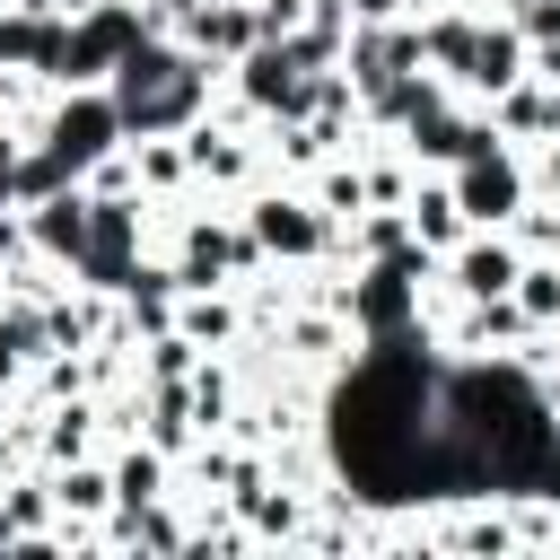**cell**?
Instances as JSON below:
<instances>
[{
	"instance_id": "1",
	"label": "cell",
	"mask_w": 560,
	"mask_h": 560,
	"mask_svg": "<svg viewBox=\"0 0 560 560\" xmlns=\"http://www.w3.org/2000/svg\"><path fill=\"white\" fill-rule=\"evenodd\" d=\"M184 96H192L184 61H166V52H131V61H122V114H131V122H158V114H175Z\"/></svg>"
},
{
	"instance_id": "2",
	"label": "cell",
	"mask_w": 560,
	"mask_h": 560,
	"mask_svg": "<svg viewBox=\"0 0 560 560\" xmlns=\"http://www.w3.org/2000/svg\"><path fill=\"white\" fill-rule=\"evenodd\" d=\"M455 201H464V219H508V210H516V166H508L499 149H490V158H464Z\"/></svg>"
},
{
	"instance_id": "3",
	"label": "cell",
	"mask_w": 560,
	"mask_h": 560,
	"mask_svg": "<svg viewBox=\"0 0 560 560\" xmlns=\"http://www.w3.org/2000/svg\"><path fill=\"white\" fill-rule=\"evenodd\" d=\"M114 122H122V114H114V105H96V96H88V105H70V114L52 122V158H61V166H88V158L105 149V131H114Z\"/></svg>"
},
{
	"instance_id": "4",
	"label": "cell",
	"mask_w": 560,
	"mask_h": 560,
	"mask_svg": "<svg viewBox=\"0 0 560 560\" xmlns=\"http://www.w3.org/2000/svg\"><path fill=\"white\" fill-rule=\"evenodd\" d=\"M455 280H464V298H508L516 289V254L508 245H464L455 254Z\"/></svg>"
},
{
	"instance_id": "5",
	"label": "cell",
	"mask_w": 560,
	"mask_h": 560,
	"mask_svg": "<svg viewBox=\"0 0 560 560\" xmlns=\"http://www.w3.org/2000/svg\"><path fill=\"white\" fill-rule=\"evenodd\" d=\"M254 236H262V245H280V254H306L324 228H315L298 201H262V210H254Z\"/></svg>"
},
{
	"instance_id": "6",
	"label": "cell",
	"mask_w": 560,
	"mask_h": 560,
	"mask_svg": "<svg viewBox=\"0 0 560 560\" xmlns=\"http://www.w3.org/2000/svg\"><path fill=\"white\" fill-rule=\"evenodd\" d=\"M228 262H245V236L201 228V236H192V254H184V289H210V271H228Z\"/></svg>"
},
{
	"instance_id": "7",
	"label": "cell",
	"mask_w": 560,
	"mask_h": 560,
	"mask_svg": "<svg viewBox=\"0 0 560 560\" xmlns=\"http://www.w3.org/2000/svg\"><path fill=\"white\" fill-rule=\"evenodd\" d=\"M158 481H166L158 446H149V455H122V472H114V508H158V499H166Z\"/></svg>"
},
{
	"instance_id": "8",
	"label": "cell",
	"mask_w": 560,
	"mask_h": 560,
	"mask_svg": "<svg viewBox=\"0 0 560 560\" xmlns=\"http://www.w3.org/2000/svg\"><path fill=\"white\" fill-rule=\"evenodd\" d=\"M105 499H114V481H105V472H79V464H70V472L52 481V508H61V516H96Z\"/></svg>"
},
{
	"instance_id": "9",
	"label": "cell",
	"mask_w": 560,
	"mask_h": 560,
	"mask_svg": "<svg viewBox=\"0 0 560 560\" xmlns=\"http://www.w3.org/2000/svg\"><path fill=\"white\" fill-rule=\"evenodd\" d=\"M44 332H52V324H35V315H9V324H0V385L35 359V341H44Z\"/></svg>"
},
{
	"instance_id": "10",
	"label": "cell",
	"mask_w": 560,
	"mask_h": 560,
	"mask_svg": "<svg viewBox=\"0 0 560 560\" xmlns=\"http://www.w3.org/2000/svg\"><path fill=\"white\" fill-rule=\"evenodd\" d=\"M455 219H464V201H455V192H420V201H411V228H420V236H438V245L455 236Z\"/></svg>"
},
{
	"instance_id": "11",
	"label": "cell",
	"mask_w": 560,
	"mask_h": 560,
	"mask_svg": "<svg viewBox=\"0 0 560 560\" xmlns=\"http://www.w3.org/2000/svg\"><path fill=\"white\" fill-rule=\"evenodd\" d=\"M516 306H525L534 324H551V315H560V271H516Z\"/></svg>"
},
{
	"instance_id": "12",
	"label": "cell",
	"mask_w": 560,
	"mask_h": 560,
	"mask_svg": "<svg viewBox=\"0 0 560 560\" xmlns=\"http://www.w3.org/2000/svg\"><path fill=\"white\" fill-rule=\"evenodd\" d=\"M219 332H228V306L219 298H192L184 306V341H219Z\"/></svg>"
},
{
	"instance_id": "13",
	"label": "cell",
	"mask_w": 560,
	"mask_h": 560,
	"mask_svg": "<svg viewBox=\"0 0 560 560\" xmlns=\"http://www.w3.org/2000/svg\"><path fill=\"white\" fill-rule=\"evenodd\" d=\"M551 175H560V158H551Z\"/></svg>"
}]
</instances>
